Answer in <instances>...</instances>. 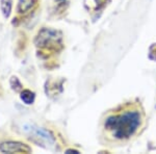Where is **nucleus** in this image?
<instances>
[{
  "label": "nucleus",
  "instance_id": "f257e3e1",
  "mask_svg": "<svg viewBox=\"0 0 156 154\" xmlns=\"http://www.w3.org/2000/svg\"><path fill=\"white\" fill-rule=\"evenodd\" d=\"M142 122L140 112L135 107H126L122 112L109 116L104 123V129L115 141L130 138L137 131Z\"/></svg>",
  "mask_w": 156,
  "mask_h": 154
},
{
  "label": "nucleus",
  "instance_id": "f03ea898",
  "mask_svg": "<svg viewBox=\"0 0 156 154\" xmlns=\"http://www.w3.org/2000/svg\"><path fill=\"white\" fill-rule=\"evenodd\" d=\"M24 131L29 135L30 140H32L37 145L43 147H50L55 144L54 136L49 130L42 127H37L36 125H24Z\"/></svg>",
  "mask_w": 156,
  "mask_h": 154
},
{
  "label": "nucleus",
  "instance_id": "7ed1b4c3",
  "mask_svg": "<svg viewBox=\"0 0 156 154\" xmlns=\"http://www.w3.org/2000/svg\"><path fill=\"white\" fill-rule=\"evenodd\" d=\"M60 41H62V34L59 31L44 28L37 34L36 44L37 46L44 48H56L58 45H60Z\"/></svg>",
  "mask_w": 156,
  "mask_h": 154
},
{
  "label": "nucleus",
  "instance_id": "20e7f679",
  "mask_svg": "<svg viewBox=\"0 0 156 154\" xmlns=\"http://www.w3.org/2000/svg\"><path fill=\"white\" fill-rule=\"evenodd\" d=\"M0 151L3 153H30L31 148L20 142H4L0 145Z\"/></svg>",
  "mask_w": 156,
  "mask_h": 154
},
{
  "label": "nucleus",
  "instance_id": "39448f33",
  "mask_svg": "<svg viewBox=\"0 0 156 154\" xmlns=\"http://www.w3.org/2000/svg\"><path fill=\"white\" fill-rule=\"evenodd\" d=\"M20 98L21 100L23 101L25 104L29 105V104H32L34 101V98H36V95H34V92L29 90H24L21 92V95H20Z\"/></svg>",
  "mask_w": 156,
  "mask_h": 154
},
{
  "label": "nucleus",
  "instance_id": "423d86ee",
  "mask_svg": "<svg viewBox=\"0 0 156 154\" xmlns=\"http://www.w3.org/2000/svg\"><path fill=\"white\" fill-rule=\"evenodd\" d=\"M12 0H1L0 1V9H1L2 15H3L5 18H9L11 16L12 13Z\"/></svg>",
  "mask_w": 156,
  "mask_h": 154
},
{
  "label": "nucleus",
  "instance_id": "0eeeda50",
  "mask_svg": "<svg viewBox=\"0 0 156 154\" xmlns=\"http://www.w3.org/2000/svg\"><path fill=\"white\" fill-rule=\"evenodd\" d=\"M36 3V0H19L18 11L20 13H27Z\"/></svg>",
  "mask_w": 156,
  "mask_h": 154
},
{
  "label": "nucleus",
  "instance_id": "6e6552de",
  "mask_svg": "<svg viewBox=\"0 0 156 154\" xmlns=\"http://www.w3.org/2000/svg\"><path fill=\"white\" fill-rule=\"evenodd\" d=\"M11 85H12V89L15 91V92H20L22 90V84L21 82L19 81V79L16 76H12L11 78Z\"/></svg>",
  "mask_w": 156,
  "mask_h": 154
},
{
  "label": "nucleus",
  "instance_id": "1a4fd4ad",
  "mask_svg": "<svg viewBox=\"0 0 156 154\" xmlns=\"http://www.w3.org/2000/svg\"><path fill=\"white\" fill-rule=\"evenodd\" d=\"M69 152H74V153H78V151H76V150H67V153H69Z\"/></svg>",
  "mask_w": 156,
  "mask_h": 154
}]
</instances>
